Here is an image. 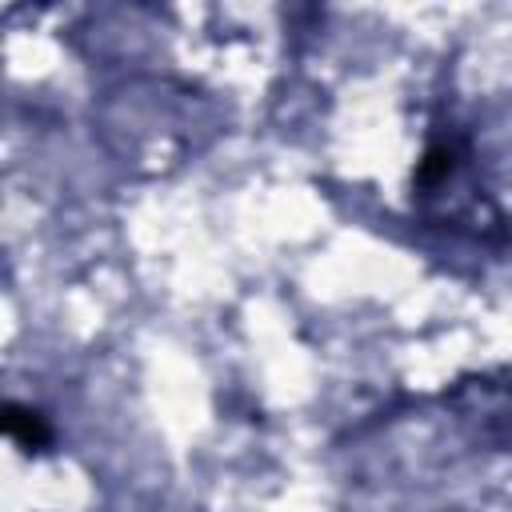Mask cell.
I'll use <instances>...</instances> for the list:
<instances>
[{"instance_id": "obj_1", "label": "cell", "mask_w": 512, "mask_h": 512, "mask_svg": "<svg viewBox=\"0 0 512 512\" xmlns=\"http://www.w3.org/2000/svg\"><path fill=\"white\" fill-rule=\"evenodd\" d=\"M4 424H8V436L12 440H20V444H28V448H40L44 440H48V428H44V420L36 416V412H28V408H8V416H4Z\"/></svg>"}]
</instances>
